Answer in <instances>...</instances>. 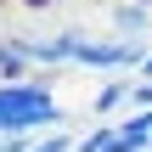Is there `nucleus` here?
Here are the masks:
<instances>
[{"label": "nucleus", "mask_w": 152, "mask_h": 152, "mask_svg": "<svg viewBox=\"0 0 152 152\" xmlns=\"http://www.w3.org/2000/svg\"><path fill=\"white\" fill-rule=\"evenodd\" d=\"M17 39H23V51H28L34 68H62V62H73L79 28H62V34H17Z\"/></svg>", "instance_id": "f03ea898"}, {"label": "nucleus", "mask_w": 152, "mask_h": 152, "mask_svg": "<svg viewBox=\"0 0 152 152\" xmlns=\"http://www.w3.org/2000/svg\"><path fill=\"white\" fill-rule=\"evenodd\" d=\"M130 85H135V79H107V85L96 90V113L107 118L113 107H124V102H130Z\"/></svg>", "instance_id": "423d86ee"}, {"label": "nucleus", "mask_w": 152, "mask_h": 152, "mask_svg": "<svg viewBox=\"0 0 152 152\" xmlns=\"http://www.w3.org/2000/svg\"><path fill=\"white\" fill-rule=\"evenodd\" d=\"M11 79H34V62H28V51H23V39L11 34H0V85H11Z\"/></svg>", "instance_id": "7ed1b4c3"}, {"label": "nucleus", "mask_w": 152, "mask_h": 152, "mask_svg": "<svg viewBox=\"0 0 152 152\" xmlns=\"http://www.w3.org/2000/svg\"><path fill=\"white\" fill-rule=\"evenodd\" d=\"M135 79H152V51L141 56V68H135Z\"/></svg>", "instance_id": "1a4fd4ad"}, {"label": "nucleus", "mask_w": 152, "mask_h": 152, "mask_svg": "<svg viewBox=\"0 0 152 152\" xmlns=\"http://www.w3.org/2000/svg\"><path fill=\"white\" fill-rule=\"evenodd\" d=\"M73 152H124V130H118V124H96L90 135H79Z\"/></svg>", "instance_id": "39448f33"}, {"label": "nucleus", "mask_w": 152, "mask_h": 152, "mask_svg": "<svg viewBox=\"0 0 152 152\" xmlns=\"http://www.w3.org/2000/svg\"><path fill=\"white\" fill-rule=\"evenodd\" d=\"M73 147H79V141H73L68 130H51V135H39V141H34L28 152H73Z\"/></svg>", "instance_id": "0eeeda50"}, {"label": "nucleus", "mask_w": 152, "mask_h": 152, "mask_svg": "<svg viewBox=\"0 0 152 152\" xmlns=\"http://www.w3.org/2000/svg\"><path fill=\"white\" fill-rule=\"evenodd\" d=\"M130 107H152V79H135L130 85Z\"/></svg>", "instance_id": "6e6552de"}, {"label": "nucleus", "mask_w": 152, "mask_h": 152, "mask_svg": "<svg viewBox=\"0 0 152 152\" xmlns=\"http://www.w3.org/2000/svg\"><path fill=\"white\" fill-rule=\"evenodd\" d=\"M62 102L51 96V85L39 79H11L0 85V135H23V141H39L62 124Z\"/></svg>", "instance_id": "f257e3e1"}, {"label": "nucleus", "mask_w": 152, "mask_h": 152, "mask_svg": "<svg viewBox=\"0 0 152 152\" xmlns=\"http://www.w3.org/2000/svg\"><path fill=\"white\" fill-rule=\"evenodd\" d=\"M152 23V6H141V0H124V6H113V28L118 34H130V39H141Z\"/></svg>", "instance_id": "20e7f679"}]
</instances>
